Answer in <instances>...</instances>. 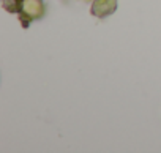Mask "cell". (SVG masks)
Segmentation results:
<instances>
[{"label": "cell", "instance_id": "4", "mask_svg": "<svg viewBox=\"0 0 161 153\" xmlns=\"http://www.w3.org/2000/svg\"><path fill=\"white\" fill-rule=\"evenodd\" d=\"M19 2H22V0H19Z\"/></svg>", "mask_w": 161, "mask_h": 153}, {"label": "cell", "instance_id": "3", "mask_svg": "<svg viewBox=\"0 0 161 153\" xmlns=\"http://www.w3.org/2000/svg\"><path fill=\"white\" fill-rule=\"evenodd\" d=\"M2 7L8 13H19L21 11V2L19 0H2Z\"/></svg>", "mask_w": 161, "mask_h": 153}, {"label": "cell", "instance_id": "1", "mask_svg": "<svg viewBox=\"0 0 161 153\" xmlns=\"http://www.w3.org/2000/svg\"><path fill=\"white\" fill-rule=\"evenodd\" d=\"M19 14V21L21 25L24 29H27L30 25V22L41 19L44 16V3L43 0H22L21 2V11Z\"/></svg>", "mask_w": 161, "mask_h": 153}, {"label": "cell", "instance_id": "2", "mask_svg": "<svg viewBox=\"0 0 161 153\" xmlns=\"http://www.w3.org/2000/svg\"><path fill=\"white\" fill-rule=\"evenodd\" d=\"M115 10H117V0H93L90 13L95 18L103 19L106 16H111Z\"/></svg>", "mask_w": 161, "mask_h": 153}]
</instances>
